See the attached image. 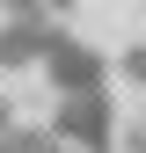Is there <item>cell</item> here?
Instances as JSON below:
<instances>
[{
  "mask_svg": "<svg viewBox=\"0 0 146 153\" xmlns=\"http://www.w3.org/2000/svg\"><path fill=\"white\" fill-rule=\"evenodd\" d=\"M44 80H51V102H73V95H110V59L95 44H80V36L59 29V44H51L44 59Z\"/></svg>",
  "mask_w": 146,
  "mask_h": 153,
  "instance_id": "obj_1",
  "label": "cell"
},
{
  "mask_svg": "<svg viewBox=\"0 0 146 153\" xmlns=\"http://www.w3.org/2000/svg\"><path fill=\"white\" fill-rule=\"evenodd\" d=\"M51 139L59 146H88V153H110L117 146V109L110 95H73V102H51Z\"/></svg>",
  "mask_w": 146,
  "mask_h": 153,
  "instance_id": "obj_2",
  "label": "cell"
},
{
  "mask_svg": "<svg viewBox=\"0 0 146 153\" xmlns=\"http://www.w3.org/2000/svg\"><path fill=\"white\" fill-rule=\"evenodd\" d=\"M51 44H59V22H44V15H0V73L44 66Z\"/></svg>",
  "mask_w": 146,
  "mask_h": 153,
  "instance_id": "obj_3",
  "label": "cell"
},
{
  "mask_svg": "<svg viewBox=\"0 0 146 153\" xmlns=\"http://www.w3.org/2000/svg\"><path fill=\"white\" fill-rule=\"evenodd\" d=\"M117 73H124V80H132V88H146V36H139V44H132V51H124V59H117Z\"/></svg>",
  "mask_w": 146,
  "mask_h": 153,
  "instance_id": "obj_4",
  "label": "cell"
},
{
  "mask_svg": "<svg viewBox=\"0 0 146 153\" xmlns=\"http://www.w3.org/2000/svg\"><path fill=\"white\" fill-rule=\"evenodd\" d=\"M73 7H80V0H36V15H44V22H66Z\"/></svg>",
  "mask_w": 146,
  "mask_h": 153,
  "instance_id": "obj_5",
  "label": "cell"
}]
</instances>
